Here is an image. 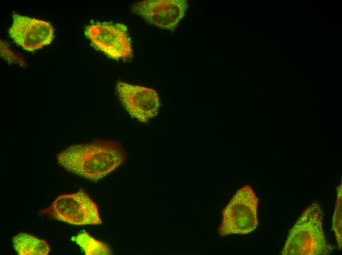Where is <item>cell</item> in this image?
Returning a JSON list of instances; mask_svg holds the SVG:
<instances>
[{
	"label": "cell",
	"mask_w": 342,
	"mask_h": 255,
	"mask_svg": "<svg viewBox=\"0 0 342 255\" xmlns=\"http://www.w3.org/2000/svg\"><path fill=\"white\" fill-rule=\"evenodd\" d=\"M126 157L118 142L98 140L71 145L57 154V160L67 171L97 181L122 164Z\"/></svg>",
	"instance_id": "6da1fadb"
},
{
	"label": "cell",
	"mask_w": 342,
	"mask_h": 255,
	"mask_svg": "<svg viewBox=\"0 0 342 255\" xmlns=\"http://www.w3.org/2000/svg\"><path fill=\"white\" fill-rule=\"evenodd\" d=\"M323 212L314 203L301 214L292 228L280 253L283 255H328L333 248L323 230Z\"/></svg>",
	"instance_id": "7a4b0ae2"
},
{
	"label": "cell",
	"mask_w": 342,
	"mask_h": 255,
	"mask_svg": "<svg viewBox=\"0 0 342 255\" xmlns=\"http://www.w3.org/2000/svg\"><path fill=\"white\" fill-rule=\"evenodd\" d=\"M258 202L250 186L238 189L223 211L219 235L246 234L254 230L258 225Z\"/></svg>",
	"instance_id": "3957f363"
},
{
	"label": "cell",
	"mask_w": 342,
	"mask_h": 255,
	"mask_svg": "<svg viewBox=\"0 0 342 255\" xmlns=\"http://www.w3.org/2000/svg\"><path fill=\"white\" fill-rule=\"evenodd\" d=\"M40 212L75 225H99L102 222L96 204L82 190L58 196Z\"/></svg>",
	"instance_id": "277c9868"
},
{
	"label": "cell",
	"mask_w": 342,
	"mask_h": 255,
	"mask_svg": "<svg viewBox=\"0 0 342 255\" xmlns=\"http://www.w3.org/2000/svg\"><path fill=\"white\" fill-rule=\"evenodd\" d=\"M85 34L97 49L111 58L132 56L131 41L123 24L92 23L86 27Z\"/></svg>",
	"instance_id": "5b68a950"
},
{
	"label": "cell",
	"mask_w": 342,
	"mask_h": 255,
	"mask_svg": "<svg viewBox=\"0 0 342 255\" xmlns=\"http://www.w3.org/2000/svg\"><path fill=\"white\" fill-rule=\"evenodd\" d=\"M187 8L185 0H147L134 3L131 10L151 24L174 31Z\"/></svg>",
	"instance_id": "8992f818"
},
{
	"label": "cell",
	"mask_w": 342,
	"mask_h": 255,
	"mask_svg": "<svg viewBox=\"0 0 342 255\" xmlns=\"http://www.w3.org/2000/svg\"><path fill=\"white\" fill-rule=\"evenodd\" d=\"M13 19L9 34L24 50L33 51L52 42L54 31L49 22L18 14Z\"/></svg>",
	"instance_id": "52a82bcc"
},
{
	"label": "cell",
	"mask_w": 342,
	"mask_h": 255,
	"mask_svg": "<svg viewBox=\"0 0 342 255\" xmlns=\"http://www.w3.org/2000/svg\"><path fill=\"white\" fill-rule=\"evenodd\" d=\"M116 90L126 110L138 120L145 122L157 114L160 102L154 89L120 81Z\"/></svg>",
	"instance_id": "ba28073f"
},
{
	"label": "cell",
	"mask_w": 342,
	"mask_h": 255,
	"mask_svg": "<svg viewBox=\"0 0 342 255\" xmlns=\"http://www.w3.org/2000/svg\"><path fill=\"white\" fill-rule=\"evenodd\" d=\"M13 247L20 255H47L50 248L44 240L25 233L12 239Z\"/></svg>",
	"instance_id": "9c48e42d"
},
{
	"label": "cell",
	"mask_w": 342,
	"mask_h": 255,
	"mask_svg": "<svg viewBox=\"0 0 342 255\" xmlns=\"http://www.w3.org/2000/svg\"><path fill=\"white\" fill-rule=\"evenodd\" d=\"M72 240L76 242L86 255L112 254L111 249L108 245L96 240L86 232L79 233L73 237Z\"/></svg>",
	"instance_id": "30bf717a"
},
{
	"label": "cell",
	"mask_w": 342,
	"mask_h": 255,
	"mask_svg": "<svg viewBox=\"0 0 342 255\" xmlns=\"http://www.w3.org/2000/svg\"><path fill=\"white\" fill-rule=\"evenodd\" d=\"M342 183L337 187V199L335 212L333 217L332 230L334 231L337 242L338 249L340 250L342 245Z\"/></svg>",
	"instance_id": "8fae6325"
}]
</instances>
